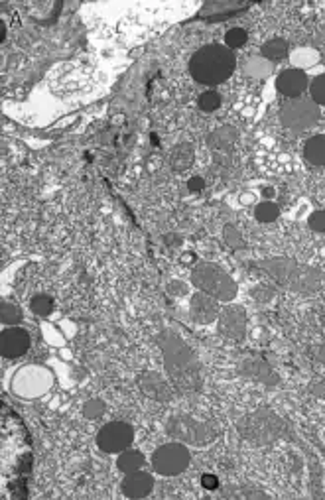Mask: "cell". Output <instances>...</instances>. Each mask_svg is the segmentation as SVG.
<instances>
[{"label":"cell","instance_id":"cell-16","mask_svg":"<svg viewBox=\"0 0 325 500\" xmlns=\"http://www.w3.org/2000/svg\"><path fill=\"white\" fill-rule=\"evenodd\" d=\"M193 164V148L189 144H178L170 154V166L176 171H186Z\"/></svg>","mask_w":325,"mask_h":500},{"label":"cell","instance_id":"cell-9","mask_svg":"<svg viewBox=\"0 0 325 500\" xmlns=\"http://www.w3.org/2000/svg\"><path fill=\"white\" fill-rule=\"evenodd\" d=\"M219 331L231 339H241L247 331V316L241 307H227L221 311Z\"/></svg>","mask_w":325,"mask_h":500},{"label":"cell","instance_id":"cell-12","mask_svg":"<svg viewBox=\"0 0 325 500\" xmlns=\"http://www.w3.org/2000/svg\"><path fill=\"white\" fill-rule=\"evenodd\" d=\"M276 87H278V91L282 95L296 99L298 95H302V93L306 91L308 77H306L304 71H300V69H286V71H282L278 75Z\"/></svg>","mask_w":325,"mask_h":500},{"label":"cell","instance_id":"cell-17","mask_svg":"<svg viewBox=\"0 0 325 500\" xmlns=\"http://www.w3.org/2000/svg\"><path fill=\"white\" fill-rule=\"evenodd\" d=\"M144 455L136 451V449H124L119 461H117V467L123 471V473H134V471L142 469L144 465Z\"/></svg>","mask_w":325,"mask_h":500},{"label":"cell","instance_id":"cell-8","mask_svg":"<svg viewBox=\"0 0 325 500\" xmlns=\"http://www.w3.org/2000/svg\"><path fill=\"white\" fill-rule=\"evenodd\" d=\"M2 357L4 359H18L26 350L30 349V335L26 329L20 327H8L2 331Z\"/></svg>","mask_w":325,"mask_h":500},{"label":"cell","instance_id":"cell-23","mask_svg":"<svg viewBox=\"0 0 325 500\" xmlns=\"http://www.w3.org/2000/svg\"><path fill=\"white\" fill-rule=\"evenodd\" d=\"M311 101L315 105H325V75H320L313 79V83L310 85Z\"/></svg>","mask_w":325,"mask_h":500},{"label":"cell","instance_id":"cell-21","mask_svg":"<svg viewBox=\"0 0 325 500\" xmlns=\"http://www.w3.org/2000/svg\"><path fill=\"white\" fill-rule=\"evenodd\" d=\"M0 316H2V323L4 325H16V323H20L22 321V311L16 307L14 303H2V307H0Z\"/></svg>","mask_w":325,"mask_h":500},{"label":"cell","instance_id":"cell-1","mask_svg":"<svg viewBox=\"0 0 325 500\" xmlns=\"http://www.w3.org/2000/svg\"><path fill=\"white\" fill-rule=\"evenodd\" d=\"M234 63L237 60L229 47L211 44L193 53L189 61V73L202 85H219L231 77Z\"/></svg>","mask_w":325,"mask_h":500},{"label":"cell","instance_id":"cell-24","mask_svg":"<svg viewBox=\"0 0 325 500\" xmlns=\"http://www.w3.org/2000/svg\"><path fill=\"white\" fill-rule=\"evenodd\" d=\"M247 42V32L243 28H232L225 34V44L229 49H234V47H241L243 44Z\"/></svg>","mask_w":325,"mask_h":500},{"label":"cell","instance_id":"cell-13","mask_svg":"<svg viewBox=\"0 0 325 500\" xmlns=\"http://www.w3.org/2000/svg\"><path fill=\"white\" fill-rule=\"evenodd\" d=\"M140 388L144 394L154 398V400H170V388L168 382L156 372H144L140 379Z\"/></svg>","mask_w":325,"mask_h":500},{"label":"cell","instance_id":"cell-27","mask_svg":"<svg viewBox=\"0 0 325 500\" xmlns=\"http://www.w3.org/2000/svg\"><path fill=\"white\" fill-rule=\"evenodd\" d=\"M168 291H170L171 296H184V294H187V286L184 282L173 280L170 286H168Z\"/></svg>","mask_w":325,"mask_h":500},{"label":"cell","instance_id":"cell-2","mask_svg":"<svg viewBox=\"0 0 325 500\" xmlns=\"http://www.w3.org/2000/svg\"><path fill=\"white\" fill-rule=\"evenodd\" d=\"M193 286L202 289L203 294L215 298L219 302H231L237 296V284L229 274L217 264L211 262H200L191 272Z\"/></svg>","mask_w":325,"mask_h":500},{"label":"cell","instance_id":"cell-15","mask_svg":"<svg viewBox=\"0 0 325 500\" xmlns=\"http://www.w3.org/2000/svg\"><path fill=\"white\" fill-rule=\"evenodd\" d=\"M304 156L313 166H325V134L310 138L304 148Z\"/></svg>","mask_w":325,"mask_h":500},{"label":"cell","instance_id":"cell-29","mask_svg":"<svg viewBox=\"0 0 325 500\" xmlns=\"http://www.w3.org/2000/svg\"><path fill=\"white\" fill-rule=\"evenodd\" d=\"M203 485H205V488H215L217 479H215V477H209V475H205V477H203Z\"/></svg>","mask_w":325,"mask_h":500},{"label":"cell","instance_id":"cell-20","mask_svg":"<svg viewBox=\"0 0 325 500\" xmlns=\"http://www.w3.org/2000/svg\"><path fill=\"white\" fill-rule=\"evenodd\" d=\"M256 219L261 221V223H272V221H276V217L280 215V209L278 205H274L272 201H263L261 205H256Z\"/></svg>","mask_w":325,"mask_h":500},{"label":"cell","instance_id":"cell-14","mask_svg":"<svg viewBox=\"0 0 325 500\" xmlns=\"http://www.w3.org/2000/svg\"><path fill=\"white\" fill-rule=\"evenodd\" d=\"M237 130L231 128V126H223V128H219L215 130L213 134H209L207 138V142H209V146L213 148V150H219V152H227L231 150L232 144L237 142Z\"/></svg>","mask_w":325,"mask_h":500},{"label":"cell","instance_id":"cell-6","mask_svg":"<svg viewBox=\"0 0 325 500\" xmlns=\"http://www.w3.org/2000/svg\"><path fill=\"white\" fill-rule=\"evenodd\" d=\"M134 440V431L126 422H110L97 433V445L105 453H123Z\"/></svg>","mask_w":325,"mask_h":500},{"label":"cell","instance_id":"cell-26","mask_svg":"<svg viewBox=\"0 0 325 500\" xmlns=\"http://www.w3.org/2000/svg\"><path fill=\"white\" fill-rule=\"evenodd\" d=\"M310 228L315 233H325V211H315L310 217Z\"/></svg>","mask_w":325,"mask_h":500},{"label":"cell","instance_id":"cell-19","mask_svg":"<svg viewBox=\"0 0 325 500\" xmlns=\"http://www.w3.org/2000/svg\"><path fill=\"white\" fill-rule=\"evenodd\" d=\"M32 311L36 313V316H40V318H47L51 311H53V300L46 296V294H38L30 303Z\"/></svg>","mask_w":325,"mask_h":500},{"label":"cell","instance_id":"cell-11","mask_svg":"<svg viewBox=\"0 0 325 500\" xmlns=\"http://www.w3.org/2000/svg\"><path fill=\"white\" fill-rule=\"evenodd\" d=\"M189 309H191V318L193 321H197V323H202V325H207V323H213L219 316V303H217L215 298H211V296H207V294H195L193 298H191V305H189Z\"/></svg>","mask_w":325,"mask_h":500},{"label":"cell","instance_id":"cell-3","mask_svg":"<svg viewBox=\"0 0 325 500\" xmlns=\"http://www.w3.org/2000/svg\"><path fill=\"white\" fill-rule=\"evenodd\" d=\"M189 465V451L182 443H166L158 447L152 455V467L158 475L176 477L184 473Z\"/></svg>","mask_w":325,"mask_h":500},{"label":"cell","instance_id":"cell-10","mask_svg":"<svg viewBox=\"0 0 325 500\" xmlns=\"http://www.w3.org/2000/svg\"><path fill=\"white\" fill-rule=\"evenodd\" d=\"M154 488V479L152 475L144 471H134L126 473V479L123 481V495L128 499H144L152 492Z\"/></svg>","mask_w":325,"mask_h":500},{"label":"cell","instance_id":"cell-18","mask_svg":"<svg viewBox=\"0 0 325 500\" xmlns=\"http://www.w3.org/2000/svg\"><path fill=\"white\" fill-rule=\"evenodd\" d=\"M286 53H288V46H286L284 40H270V42L264 44L263 47V56L270 61L282 60Z\"/></svg>","mask_w":325,"mask_h":500},{"label":"cell","instance_id":"cell-5","mask_svg":"<svg viewBox=\"0 0 325 500\" xmlns=\"http://www.w3.org/2000/svg\"><path fill=\"white\" fill-rule=\"evenodd\" d=\"M317 119H320V110L313 101L294 99L282 108V122H284V126H288L292 130H306L313 126Z\"/></svg>","mask_w":325,"mask_h":500},{"label":"cell","instance_id":"cell-22","mask_svg":"<svg viewBox=\"0 0 325 500\" xmlns=\"http://www.w3.org/2000/svg\"><path fill=\"white\" fill-rule=\"evenodd\" d=\"M221 106V95L217 91H205L200 97V108L203 112H213Z\"/></svg>","mask_w":325,"mask_h":500},{"label":"cell","instance_id":"cell-25","mask_svg":"<svg viewBox=\"0 0 325 500\" xmlns=\"http://www.w3.org/2000/svg\"><path fill=\"white\" fill-rule=\"evenodd\" d=\"M85 416L87 418H99L103 412H105V406H103V402H99V400H91V402H87L85 404Z\"/></svg>","mask_w":325,"mask_h":500},{"label":"cell","instance_id":"cell-28","mask_svg":"<svg viewBox=\"0 0 325 500\" xmlns=\"http://www.w3.org/2000/svg\"><path fill=\"white\" fill-rule=\"evenodd\" d=\"M203 185H205V182H203L202 178H191L189 183H187V187H189L191 191H202Z\"/></svg>","mask_w":325,"mask_h":500},{"label":"cell","instance_id":"cell-4","mask_svg":"<svg viewBox=\"0 0 325 500\" xmlns=\"http://www.w3.org/2000/svg\"><path fill=\"white\" fill-rule=\"evenodd\" d=\"M162 349L166 355V368L170 370L171 379L180 388H184L186 386L184 380H189V366H191L189 350L182 341H178L173 337H166V343H162Z\"/></svg>","mask_w":325,"mask_h":500},{"label":"cell","instance_id":"cell-7","mask_svg":"<svg viewBox=\"0 0 325 500\" xmlns=\"http://www.w3.org/2000/svg\"><path fill=\"white\" fill-rule=\"evenodd\" d=\"M168 433L173 438H180V440L189 441V443H207L211 440V429L205 424H200L191 418H173L166 425Z\"/></svg>","mask_w":325,"mask_h":500}]
</instances>
